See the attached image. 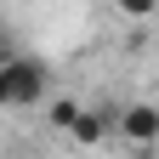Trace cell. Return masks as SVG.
<instances>
[{"mask_svg": "<svg viewBox=\"0 0 159 159\" xmlns=\"http://www.w3.org/2000/svg\"><path fill=\"white\" fill-rule=\"evenodd\" d=\"M51 91L46 57H6L0 63V108H29Z\"/></svg>", "mask_w": 159, "mask_h": 159, "instance_id": "1", "label": "cell"}, {"mask_svg": "<svg viewBox=\"0 0 159 159\" xmlns=\"http://www.w3.org/2000/svg\"><path fill=\"white\" fill-rule=\"evenodd\" d=\"M108 131H119L125 142H136V148H153L159 142V102H131V108H119V119Z\"/></svg>", "mask_w": 159, "mask_h": 159, "instance_id": "2", "label": "cell"}, {"mask_svg": "<svg viewBox=\"0 0 159 159\" xmlns=\"http://www.w3.org/2000/svg\"><path fill=\"white\" fill-rule=\"evenodd\" d=\"M63 131L74 136L80 148H97V142H102V136H108V119H102V114H91V108H74V119H68Z\"/></svg>", "mask_w": 159, "mask_h": 159, "instance_id": "3", "label": "cell"}, {"mask_svg": "<svg viewBox=\"0 0 159 159\" xmlns=\"http://www.w3.org/2000/svg\"><path fill=\"white\" fill-rule=\"evenodd\" d=\"M114 6L125 11V17H153V11H159V0H114Z\"/></svg>", "mask_w": 159, "mask_h": 159, "instance_id": "4", "label": "cell"}, {"mask_svg": "<svg viewBox=\"0 0 159 159\" xmlns=\"http://www.w3.org/2000/svg\"><path fill=\"white\" fill-rule=\"evenodd\" d=\"M74 108H80V102H68V97H63V102L51 108V119H57V125H68V119H74Z\"/></svg>", "mask_w": 159, "mask_h": 159, "instance_id": "5", "label": "cell"}]
</instances>
